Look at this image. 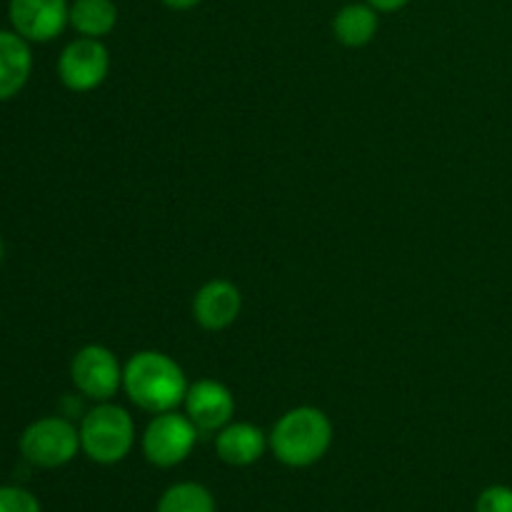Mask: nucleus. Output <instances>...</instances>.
<instances>
[{
  "instance_id": "5",
  "label": "nucleus",
  "mask_w": 512,
  "mask_h": 512,
  "mask_svg": "<svg viewBox=\"0 0 512 512\" xmlns=\"http://www.w3.org/2000/svg\"><path fill=\"white\" fill-rule=\"evenodd\" d=\"M198 433L200 430L195 428L193 420L188 415H180L178 410L155 415L140 440L145 460L163 470L185 463L198 443Z\"/></svg>"
},
{
  "instance_id": "13",
  "label": "nucleus",
  "mask_w": 512,
  "mask_h": 512,
  "mask_svg": "<svg viewBox=\"0 0 512 512\" xmlns=\"http://www.w3.org/2000/svg\"><path fill=\"white\" fill-rule=\"evenodd\" d=\"M378 10L368 3H350L335 13L333 35L345 48H365L378 35Z\"/></svg>"
},
{
  "instance_id": "9",
  "label": "nucleus",
  "mask_w": 512,
  "mask_h": 512,
  "mask_svg": "<svg viewBox=\"0 0 512 512\" xmlns=\"http://www.w3.org/2000/svg\"><path fill=\"white\" fill-rule=\"evenodd\" d=\"M185 415L195 423L200 433H218L228 423H233L235 398L228 385L220 380H198L185 395Z\"/></svg>"
},
{
  "instance_id": "19",
  "label": "nucleus",
  "mask_w": 512,
  "mask_h": 512,
  "mask_svg": "<svg viewBox=\"0 0 512 512\" xmlns=\"http://www.w3.org/2000/svg\"><path fill=\"white\" fill-rule=\"evenodd\" d=\"M160 3L170 10H193V8H198L203 0H160Z\"/></svg>"
},
{
  "instance_id": "16",
  "label": "nucleus",
  "mask_w": 512,
  "mask_h": 512,
  "mask_svg": "<svg viewBox=\"0 0 512 512\" xmlns=\"http://www.w3.org/2000/svg\"><path fill=\"white\" fill-rule=\"evenodd\" d=\"M0 512H43V505L20 485H0Z\"/></svg>"
},
{
  "instance_id": "2",
  "label": "nucleus",
  "mask_w": 512,
  "mask_h": 512,
  "mask_svg": "<svg viewBox=\"0 0 512 512\" xmlns=\"http://www.w3.org/2000/svg\"><path fill=\"white\" fill-rule=\"evenodd\" d=\"M268 445L285 468H310L333 445V423L313 405H300L280 415L268 435Z\"/></svg>"
},
{
  "instance_id": "20",
  "label": "nucleus",
  "mask_w": 512,
  "mask_h": 512,
  "mask_svg": "<svg viewBox=\"0 0 512 512\" xmlns=\"http://www.w3.org/2000/svg\"><path fill=\"white\" fill-rule=\"evenodd\" d=\"M0 263H3V240H0Z\"/></svg>"
},
{
  "instance_id": "11",
  "label": "nucleus",
  "mask_w": 512,
  "mask_h": 512,
  "mask_svg": "<svg viewBox=\"0 0 512 512\" xmlns=\"http://www.w3.org/2000/svg\"><path fill=\"white\" fill-rule=\"evenodd\" d=\"M268 448V435L258 425L245 423V420L228 423L215 435V453L230 468H248L258 463Z\"/></svg>"
},
{
  "instance_id": "14",
  "label": "nucleus",
  "mask_w": 512,
  "mask_h": 512,
  "mask_svg": "<svg viewBox=\"0 0 512 512\" xmlns=\"http://www.w3.org/2000/svg\"><path fill=\"white\" fill-rule=\"evenodd\" d=\"M118 25V5L113 0H73L70 28L83 38H105Z\"/></svg>"
},
{
  "instance_id": "12",
  "label": "nucleus",
  "mask_w": 512,
  "mask_h": 512,
  "mask_svg": "<svg viewBox=\"0 0 512 512\" xmlns=\"http://www.w3.org/2000/svg\"><path fill=\"white\" fill-rule=\"evenodd\" d=\"M33 73V50L15 30H0V103L15 98Z\"/></svg>"
},
{
  "instance_id": "15",
  "label": "nucleus",
  "mask_w": 512,
  "mask_h": 512,
  "mask_svg": "<svg viewBox=\"0 0 512 512\" xmlns=\"http://www.w3.org/2000/svg\"><path fill=\"white\" fill-rule=\"evenodd\" d=\"M155 512H218L213 493L205 485L185 480L175 483L160 495Z\"/></svg>"
},
{
  "instance_id": "10",
  "label": "nucleus",
  "mask_w": 512,
  "mask_h": 512,
  "mask_svg": "<svg viewBox=\"0 0 512 512\" xmlns=\"http://www.w3.org/2000/svg\"><path fill=\"white\" fill-rule=\"evenodd\" d=\"M240 310H243V295L238 285L225 278L208 280L193 298L195 323L210 333L228 330L238 320Z\"/></svg>"
},
{
  "instance_id": "6",
  "label": "nucleus",
  "mask_w": 512,
  "mask_h": 512,
  "mask_svg": "<svg viewBox=\"0 0 512 512\" xmlns=\"http://www.w3.org/2000/svg\"><path fill=\"white\" fill-rule=\"evenodd\" d=\"M70 380L80 395L108 403L123 388V365L105 345H85L70 360Z\"/></svg>"
},
{
  "instance_id": "7",
  "label": "nucleus",
  "mask_w": 512,
  "mask_h": 512,
  "mask_svg": "<svg viewBox=\"0 0 512 512\" xmlns=\"http://www.w3.org/2000/svg\"><path fill=\"white\" fill-rule=\"evenodd\" d=\"M110 73V53L98 38H75L58 58V78L73 93L100 88Z\"/></svg>"
},
{
  "instance_id": "18",
  "label": "nucleus",
  "mask_w": 512,
  "mask_h": 512,
  "mask_svg": "<svg viewBox=\"0 0 512 512\" xmlns=\"http://www.w3.org/2000/svg\"><path fill=\"white\" fill-rule=\"evenodd\" d=\"M368 5H373L378 13H395V10H403L410 0H365Z\"/></svg>"
},
{
  "instance_id": "3",
  "label": "nucleus",
  "mask_w": 512,
  "mask_h": 512,
  "mask_svg": "<svg viewBox=\"0 0 512 512\" xmlns=\"http://www.w3.org/2000/svg\"><path fill=\"white\" fill-rule=\"evenodd\" d=\"M80 450L98 465H115L130 455L135 445L133 415L120 405L98 403L80 420Z\"/></svg>"
},
{
  "instance_id": "8",
  "label": "nucleus",
  "mask_w": 512,
  "mask_h": 512,
  "mask_svg": "<svg viewBox=\"0 0 512 512\" xmlns=\"http://www.w3.org/2000/svg\"><path fill=\"white\" fill-rule=\"evenodd\" d=\"M10 25L28 43H50L70 25L68 0H10Z\"/></svg>"
},
{
  "instance_id": "17",
  "label": "nucleus",
  "mask_w": 512,
  "mask_h": 512,
  "mask_svg": "<svg viewBox=\"0 0 512 512\" xmlns=\"http://www.w3.org/2000/svg\"><path fill=\"white\" fill-rule=\"evenodd\" d=\"M475 512H512V488L490 485L478 495Z\"/></svg>"
},
{
  "instance_id": "4",
  "label": "nucleus",
  "mask_w": 512,
  "mask_h": 512,
  "mask_svg": "<svg viewBox=\"0 0 512 512\" xmlns=\"http://www.w3.org/2000/svg\"><path fill=\"white\" fill-rule=\"evenodd\" d=\"M18 448L20 455L35 468H63L80 453V430L68 418L48 415L23 430Z\"/></svg>"
},
{
  "instance_id": "1",
  "label": "nucleus",
  "mask_w": 512,
  "mask_h": 512,
  "mask_svg": "<svg viewBox=\"0 0 512 512\" xmlns=\"http://www.w3.org/2000/svg\"><path fill=\"white\" fill-rule=\"evenodd\" d=\"M188 378L178 360L160 350H140L123 365V390L145 413H170L185 403Z\"/></svg>"
}]
</instances>
